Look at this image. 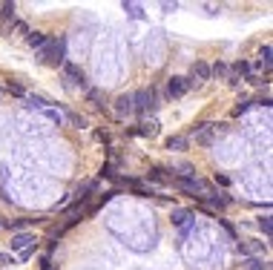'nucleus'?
Masks as SVG:
<instances>
[{"instance_id": "obj_1", "label": "nucleus", "mask_w": 273, "mask_h": 270, "mask_svg": "<svg viewBox=\"0 0 273 270\" xmlns=\"http://www.w3.org/2000/svg\"><path fill=\"white\" fill-rule=\"evenodd\" d=\"M40 60H52V63H66V40L60 37V40H52L49 37V43L40 49Z\"/></svg>"}, {"instance_id": "obj_2", "label": "nucleus", "mask_w": 273, "mask_h": 270, "mask_svg": "<svg viewBox=\"0 0 273 270\" xmlns=\"http://www.w3.org/2000/svg\"><path fill=\"white\" fill-rule=\"evenodd\" d=\"M193 135H196V144L207 147V144H213V138H216V124H210V121H204V124H196V127H193Z\"/></svg>"}, {"instance_id": "obj_3", "label": "nucleus", "mask_w": 273, "mask_h": 270, "mask_svg": "<svg viewBox=\"0 0 273 270\" xmlns=\"http://www.w3.org/2000/svg\"><path fill=\"white\" fill-rule=\"evenodd\" d=\"M156 106V98H152V89H138L132 95V109L136 112H150Z\"/></svg>"}, {"instance_id": "obj_4", "label": "nucleus", "mask_w": 273, "mask_h": 270, "mask_svg": "<svg viewBox=\"0 0 273 270\" xmlns=\"http://www.w3.org/2000/svg\"><path fill=\"white\" fill-rule=\"evenodd\" d=\"M176 184H178V190H184V193H190V196H198V199H207V187L204 184H202V181H198V178H178V181H176Z\"/></svg>"}, {"instance_id": "obj_5", "label": "nucleus", "mask_w": 273, "mask_h": 270, "mask_svg": "<svg viewBox=\"0 0 273 270\" xmlns=\"http://www.w3.org/2000/svg\"><path fill=\"white\" fill-rule=\"evenodd\" d=\"M38 239H34V233H18V236H12V242H9V247L12 250H26V247H32Z\"/></svg>"}, {"instance_id": "obj_6", "label": "nucleus", "mask_w": 273, "mask_h": 270, "mask_svg": "<svg viewBox=\"0 0 273 270\" xmlns=\"http://www.w3.org/2000/svg\"><path fill=\"white\" fill-rule=\"evenodd\" d=\"M190 75H193V78H190L193 83H204V81H210V66H207L204 60H196Z\"/></svg>"}, {"instance_id": "obj_7", "label": "nucleus", "mask_w": 273, "mask_h": 270, "mask_svg": "<svg viewBox=\"0 0 273 270\" xmlns=\"http://www.w3.org/2000/svg\"><path fill=\"white\" fill-rule=\"evenodd\" d=\"M187 89H190V86H187V78H170V83H167V92H170V98H182Z\"/></svg>"}, {"instance_id": "obj_8", "label": "nucleus", "mask_w": 273, "mask_h": 270, "mask_svg": "<svg viewBox=\"0 0 273 270\" xmlns=\"http://www.w3.org/2000/svg\"><path fill=\"white\" fill-rule=\"evenodd\" d=\"M64 75H66V78H72V83H78V86H84V83H86L84 69H80V66H75V63H64Z\"/></svg>"}, {"instance_id": "obj_9", "label": "nucleus", "mask_w": 273, "mask_h": 270, "mask_svg": "<svg viewBox=\"0 0 273 270\" xmlns=\"http://www.w3.org/2000/svg\"><path fill=\"white\" fill-rule=\"evenodd\" d=\"M115 112H118V115H130V112H132V95H118Z\"/></svg>"}, {"instance_id": "obj_10", "label": "nucleus", "mask_w": 273, "mask_h": 270, "mask_svg": "<svg viewBox=\"0 0 273 270\" xmlns=\"http://www.w3.org/2000/svg\"><path fill=\"white\" fill-rule=\"evenodd\" d=\"M26 43H29L32 49H44L46 43H49V35H46V32H29Z\"/></svg>"}, {"instance_id": "obj_11", "label": "nucleus", "mask_w": 273, "mask_h": 270, "mask_svg": "<svg viewBox=\"0 0 273 270\" xmlns=\"http://www.w3.org/2000/svg\"><path fill=\"white\" fill-rule=\"evenodd\" d=\"M187 147H190V138L187 135H170L167 138V150H176L178 153V150H187Z\"/></svg>"}, {"instance_id": "obj_12", "label": "nucleus", "mask_w": 273, "mask_h": 270, "mask_svg": "<svg viewBox=\"0 0 273 270\" xmlns=\"http://www.w3.org/2000/svg\"><path fill=\"white\" fill-rule=\"evenodd\" d=\"M124 12L130 14V17H136V20H144V17H147L141 3H126V0H124Z\"/></svg>"}, {"instance_id": "obj_13", "label": "nucleus", "mask_w": 273, "mask_h": 270, "mask_svg": "<svg viewBox=\"0 0 273 270\" xmlns=\"http://www.w3.org/2000/svg\"><path fill=\"white\" fill-rule=\"evenodd\" d=\"M156 132H158V124H156V121H150V124H141V127H138V135H147V138H152Z\"/></svg>"}, {"instance_id": "obj_14", "label": "nucleus", "mask_w": 273, "mask_h": 270, "mask_svg": "<svg viewBox=\"0 0 273 270\" xmlns=\"http://www.w3.org/2000/svg\"><path fill=\"white\" fill-rule=\"evenodd\" d=\"M26 104L32 106V109H46V104H49V101H44L40 95H26Z\"/></svg>"}, {"instance_id": "obj_15", "label": "nucleus", "mask_w": 273, "mask_h": 270, "mask_svg": "<svg viewBox=\"0 0 273 270\" xmlns=\"http://www.w3.org/2000/svg\"><path fill=\"white\" fill-rule=\"evenodd\" d=\"M270 52H273V49H270V43H264V46L259 49V60L264 63V69H270Z\"/></svg>"}, {"instance_id": "obj_16", "label": "nucleus", "mask_w": 273, "mask_h": 270, "mask_svg": "<svg viewBox=\"0 0 273 270\" xmlns=\"http://www.w3.org/2000/svg\"><path fill=\"white\" fill-rule=\"evenodd\" d=\"M0 9H3V23H9L12 17H14V9H18V6H14V3H3V6H0Z\"/></svg>"}, {"instance_id": "obj_17", "label": "nucleus", "mask_w": 273, "mask_h": 270, "mask_svg": "<svg viewBox=\"0 0 273 270\" xmlns=\"http://www.w3.org/2000/svg\"><path fill=\"white\" fill-rule=\"evenodd\" d=\"M210 75H216V78H224V75H230L228 63H222V60H218L216 66H210Z\"/></svg>"}, {"instance_id": "obj_18", "label": "nucleus", "mask_w": 273, "mask_h": 270, "mask_svg": "<svg viewBox=\"0 0 273 270\" xmlns=\"http://www.w3.org/2000/svg\"><path fill=\"white\" fill-rule=\"evenodd\" d=\"M187 219H193L190 210H176V213H172V222H176V224H184Z\"/></svg>"}, {"instance_id": "obj_19", "label": "nucleus", "mask_w": 273, "mask_h": 270, "mask_svg": "<svg viewBox=\"0 0 273 270\" xmlns=\"http://www.w3.org/2000/svg\"><path fill=\"white\" fill-rule=\"evenodd\" d=\"M244 270H264L262 259H244Z\"/></svg>"}, {"instance_id": "obj_20", "label": "nucleus", "mask_w": 273, "mask_h": 270, "mask_svg": "<svg viewBox=\"0 0 273 270\" xmlns=\"http://www.w3.org/2000/svg\"><path fill=\"white\" fill-rule=\"evenodd\" d=\"M86 98H90V101H92L95 106H101V101H104V92H101V89H90V92H86Z\"/></svg>"}, {"instance_id": "obj_21", "label": "nucleus", "mask_w": 273, "mask_h": 270, "mask_svg": "<svg viewBox=\"0 0 273 270\" xmlns=\"http://www.w3.org/2000/svg\"><path fill=\"white\" fill-rule=\"evenodd\" d=\"M248 72H250V66H248V60H239V63L233 66V75H236V78H239V75H248Z\"/></svg>"}, {"instance_id": "obj_22", "label": "nucleus", "mask_w": 273, "mask_h": 270, "mask_svg": "<svg viewBox=\"0 0 273 270\" xmlns=\"http://www.w3.org/2000/svg\"><path fill=\"white\" fill-rule=\"evenodd\" d=\"M14 32H18V35H23V37H29V32H32V29L23 23V20H18V23H14Z\"/></svg>"}, {"instance_id": "obj_23", "label": "nucleus", "mask_w": 273, "mask_h": 270, "mask_svg": "<svg viewBox=\"0 0 273 270\" xmlns=\"http://www.w3.org/2000/svg\"><path fill=\"white\" fill-rule=\"evenodd\" d=\"M259 227L264 230V236H270V216H262L259 219Z\"/></svg>"}, {"instance_id": "obj_24", "label": "nucleus", "mask_w": 273, "mask_h": 270, "mask_svg": "<svg viewBox=\"0 0 273 270\" xmlns=\"http://www.w3.org/2000/svg\"><path fill=\"white\" fill-rule=\"evenodd\" d=\"M69 121H72V124H75V127H86V118L75 115V112H69Z\"/></svg>"}, {"instance_id": "obj_25", "label": "nucleus", "mask_w": 273, "mask_h": 270, "mask_svg": "<svg viewBox=\"0 0 273 270\" xmlns=\"http://www.w3.org/2000/svg\"><path fill=\"white\" fill-rule=\"evenodd\" d=\"M248 106H250V101H239V106L233 109V115H242V112H248Z\"/></svg>"}, {"instance_id": "obj_26", "label": "nucleus", "mask_w": 273, "mask_h": 270, "mask_svg": "<svg viewBox=\"0 0 273 270\" xmlns=\"http://www.w3.org/2000/svg\"><path fill=\"white\" fill-rule=\"evenodd\" d=\"M32 256H34V247H26V250H20V262H29Z\"/></svg>"}, {"instance_id": "obj_27", "label": "nucleus", "mask_w": 273, "mask_h": 270, "mask_svg": "<svg viewBox=\"0 0 273 270\" xmlns=\"http://www.w3.org/2000/svg\"><path fill=\"white\" fill-rule=\"evenodd\" d=\"M161 9H164V12H176V9H178V3H161Z\"/></svg>"}, {"instance_id": "obj_28", "label": "nucleus", "mask_w": 273, "mask_h": 270, "mask_svg": "<svg viewBox=\"0 0 273 270\" xmlns=\"http://www.w3.org/2000/svg\"><path fill=\"white\" fill-rule=\"evenodd\" d=\"M0 265H14V259L6 256V253H0Z\"/></svg>"}, {"instance_id": "obj_29", "label": "nucleus", "mask_w": 273, "mask_h": 270, "mask_svg": "<svg viewBox=\"0 0 273 270\" xmlns=\"http://www.w3.org/2000/svg\"><path fill=\"white\" fill-rule=\"evenodd\" d=\"M9 92H12V95H23V89L18 86V83H9Z\"/></svg>"}, {"instance_id": "obj_30", "label": "nucleus", "mask_w": 273, "mask_h": 270, "mask_svg": "<svg viewBox=\"0 0 273 270\" xmlns=\"http://www.w3.org/2000/svg\"><path fill=\"white\" fill-rule=\"evenodd\" d=\"M46 115L52 118V121H60V112H55V109H46Z\"/></svg>"}, {"instance_id": "obj_31", "label": "nucleus", "mask_w": 273, "mask_h": 270, "mask_svg": "<svg viewBox=\"0 0 273 270\" xmlns=\"http://www.w3.org/2000/svg\"><path fill=\"white\" fill-rule=\"evenodd\" d=\"M216 184H224V187H228V184H230V178H228V176H216Z\"/></svg>"}]
</instances>
